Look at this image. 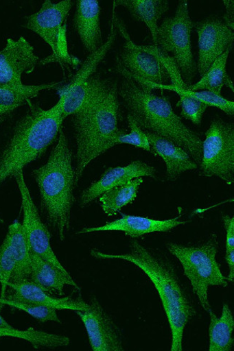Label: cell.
Returning a JSON list of instances; mask_svg holds the SVG:
<instances>
[{
    "mask_svg": "<svg viewBox=\"0 0 234 351\" xmlns=\"http://www.w3.org/2000/svg\"><path fill=\"white\" fill-rule=\"evenodd\" d=\"M89 310L75 311L80 317L94 351H122L123 338L121 330L100 304L98 300L91 299Z\"/></svg>",
    "mask_w": 234,
    "mask_h": 351,
    "instance_id": "cell-13",
    "label": "cell"
},
{
    "mask_svg": "<svg viewBox=\"0 0 234 351\" xmlns=\"http://www.w3.org/2000/svg\"><path fill=\"white\" fill-rule=\"evenodd\" d=\"M232 48L228 49L215 61L198 82L188 86L187 90H206L217 95H222V88L226 86L233 92V84L226 71L227 60Z\"/></svg>",
    "mask_w": 234,
    "mask_h": 351,
    "instance_id": "cell-25",
    "label": "cell"
},
{
    "mask_svg": "<svg viewBox=\"0 0 234 351\" xmlns=\"http://www.w3.org/2000/svg\"><path fill=\"white\" fill-rule=\"evenodd\" d=\"M222 221L226 230V252L234 250V217L222 214Z\"/></svg>",
    "mask_w": 234,
    "mask_h": 351,
    "instance_id": "cell-33",
    "label": "cell"
},
{
    "mask_svg": "<svg viewBox=\"0 0 234 351\" xmlns=\"http://www.w3.org/2000/svg\"><path fill=\"white\" fill-rule=\"evenodd\" d=\"M10 337L22 339L30 343L36 348H57L67 346L70 340L67 336L49 333L29 328L21 330L16 328H0V338Z\"/></svg>",
    "mask_w": 234,
    "mask_h": 351,
    "instance_id": "cell-28",
    "label": "cell"
},
{
    "mask_svg": "<svg viewBox=\"0 0 234 351\" xmlns=\"http://www.w3.org/2000/svg\"><path fill=\"white\" fill-rule=\"evenodd\" d=\"M8 287L12 291L5 298L12 301L47 306L56 311H85L90 307V304L85 302L80 295L77 298L72 296L62 298L50 296L31 280L9 282Z\"/></svg>",
    "mask_w": 234,
    "mask_h": 351,
    "instance_id": "cell-17",
    "label": "cell"
},
{
    "mask_svg": "<svg viewBox=\"0 0 234 351\" xmlns=\"http://www.w3.org/2000/svg\"><path fill=\"white\" fill-rule=\"evenodd\" d=\"M143 177L156 179V169L139 160L126 167L108 168L98 181L84 190L80 196V206L85 208L110 189Z\"/></svg>",
    "mask_w": 234,
    "mask_h": 351,
    "instance_id": "cell-15",
    "label": "cell"
},
{
    "mask_svg": "<svg viewBox=\"0 0 234 351\" xmlns=\"http://www.w3.org/2000/svg\"><path fill=\"white\" fill-rule=\"evenodd\" d=\"M18 109L16 107H5L0 106V127L7 121L9 117L14 110Z\"/></svg>",
    "mask_w": 234,
    "mask_h": 351,
    "instance_id": "cell-36",
    "label": "cell"
},
{
    "mask_svg": "<svg viewBox=\"0 0 234 351\" xmlns=\"http://www.w3.org/2000/svg\"><path fill=\"white\" fill-rule=\"evenodd\" d=\"M13 178L16 180L21 197L23 213L22 225L31 252L47 261L55 267L67 271L53 251L51 233L41 221L31 193L25 183L23 170L16 172Z\"/></svg>",
    "mask_w": 234,
    "mask_h": 351,
    "instance_id": "cell-11",
    "label": "cell"
},
{
    "mask_svg": "<svg viewBox=\"0 0 234 351\" xmlns=\"http://www.w3.org/2000/svg\"><path fill=\"white\" fill-rule=\"evenodd\" d=\"M107 80L100 74H93L84 80L71 82L61 93L64 97L63 120L77 114L89 105Z\"/></svg>",
    "mask_w": 234,
    "mask_h": 351,
    "instance_id": "cell-20",
    "label": "cell"
},
{
    "mask_svg": "<svg viewBox=\"0 0 234 351\" xmlns=\"http://www.w3.org/2000/svg\"><path fill=\"white\" fill-rule=\"evenodd\" d=\"M127 121L130 130V134L121 136L117 140L116 144H129L152 154L150 144L144 130L129 114H127Z\"/></svg>",
    "mask_w": 234,
    "mask_h": 351,
    "instance_id": "cell-32",
    "label": "cell"
},
{
    "mask_svg": "<svg viewBox=\"0 0 234 351\" xmlns=\"http://www.w3.org/2000/svg\"><path fill=\"white\" fill-rule=\"evenodd\" d=\"M11 243L16 265L10 282L30 280L32 274V255L23 225L14 221L8 228L6 235Z\"/></svg>",
    "mask_w": 234,
    "mask_h": 351,
    "instance_id": "cell-23",
    "label": "cell"
},
{
    "mask_svg": "<svg viewBox=\"0 0 234 351\" xmlns=\"http://www.w3.org/2000/svg\"><path fill=\"white\" fill-rule=\"evenodd\" d=\"M38 62L34 47L23 36L16 40L8 38L0 50V86L23 84L22 75L32 74Z\"/></svg>",
    "mask_w": 234,
    "mask_h": 351,
    "instance_id": "cell-14",
    "label": "cell"
},
{
    "mask_svg": "<svg viewBox=\"0 0 234 351\" xmlns=\"http://www.w3.org/2000/svg\"><path fill=\"white\" fill-rule=\"evenodd\" d=\"M16 261L9 238L6 236L0 246V285L2 287L0 298H5L8 285L11 280Z\"/></svg>",
    "mask_w": 234,
    "mask_h": 351,
    "instance_id": "cell-31",
    "label": "cell"
},
{
    "mask_svg": "<svg viewBox=\"0 0 234 351\" xmlns=\"http://www.w3.org/2000/svg\"><path fill=\"white\" fill-rule=\"evenodd\" d=\"M121 217L99 227L84 228L78 234L91 233L101 231H121L132 239H139L152 232H167L180 226L187 223L180 221V216L158 221L148 217L121 214Z\"/></svg>",
    "mask_w": 234,
    "mask_h": 351,
    "instance_id": "cell-16",
    "label": "cell"
},
{
    "mask_svg": "<svg viewBox=\"0 0 234 351\" xmlns=\"http://www.w3.org/2000/svg\"><path fill=\"white\" fill-rule=\"evenodd\" d=\"M2 305H9L13 308L20 310L30 315L41 323L46 322H56L58 324H62L58 317L56 310L47 306H43L32 303H24L8 300L6 298H0V306Z\"/></svg>",
    "mask_w": 234,
    "mask_h": 351,
    "instance_id": "cell-30",
    "label": "cell"
},
{
    "mask_svg": "<svg viewBox=\"0 0 234 351\" xmlns=\"http://www.w3.org/2000/svg\"><path fill=\"white\" fill-rule=\"evenodd\" d=\"M61 84L52 82L39 85L0 86V106L17 108L27 106L42 91L57 89Z\"/></svg>",
    "mask_w": 234,
    "mask_h": 351,
    "instance_id": "cell-27",
    "label": "cell"
},
{
    "mask_svg": "<svg viewBox=\"0 0 234 351\" xmlns=\"http://www.w3.org/2000/svg\"><path fill=\"white\" fill-rule=\"evenodd\" d=\"M144 132L149 140L152 154L162 158L166 164L168 181H176L182 173L198 168L193 158L179 145L151 132Z\"/></svg>",
    "mask_w": 234,
    "mask_h": 351,
    "instance_id": "cell-18",
    "label": "cell"
},
{
    "mask_svg": "<svg viewBox=\"0 0 234 351\" xmlns=\"http://www.w3.org/2000/svg\"><path fill=\"white\" fill-rule=\"evenodd\" d=\"M143 182L142 178H136L102 194L99 199L102 211L111 217L132 203L137 199L138 190Z\"/></svg>",
    "mask_w": 234,
    "mask_h": 351,
    "instance_id": "cell-26",
    "label": "cell"
},
{
    "mask_svg": "<svg viewBox=\"0 0 234 351\" xmlns=\"http://www.w3.org/2000/svg\"><path fill=\"white\" fill-rule=\"evenodd\" d=\"M117 70L122 76L119 94L128 114L146 131L163 136L185 150L199 166L202 141L196 132L183 123L174 112L169 99L143 89L128 74L118 60Z\"/></svg>",
    "mask_w": 234,
    "mask_h": 351,
    "instance_id": "cell-2",
    "label": "cell"
},
{
    "mask_svg": "<svg viewBox=\"0 0 234 351\" xmlns=\"http://www.w3.org/2000/svg\"><path fill=\"white\" fill-rule=\"evenodd\" d=\"M115 20L126 40L119 61L130 77L146 90H159L160 86L166 85L170 78L163 64L155 55L142 50L131 40L122 23L116 17Z\"/></svg>",
    "mask_w": 234,
    "mask_h": 351,
    "instance_id": "cell-10",
    "label": "cell"
},
{
    "mask_svg": "<svg viewBox=\"0 0 234 351\" xmlns=\"http://www.w3.org/2000/svg\"><path fill=\"white\" fill-rule=\"evenodd\" d=\"M167 247L181 263L194 293L197 295L203 310L209 312L211 308L209 300V287L228 286L226 277L223 275L215 258L218 252L217 236L212 234L206 243L197 246L168 243Z\"/></svg>",
    "mask_w": 234,
    "mask_h": 351,
    "instance_id": "cell-6",
    "label": "cell"
},
{
    "mask_svg": "<svg viewBox=\"0 0 234 351\" xmlns=\"http://www.w3.org/2000/svg\"><path fill=\"white\" fill-rule=\"evenodd\" d=\"M100 6L97 0H78L74 25L83 46L91 54L102 46Z\"/></svg>",
    "mask_w": 234,
    "mask_h": 351,
    "instance_id": "cell-19",
    "label": "cell"
},
{
    "mask_svg": "<svg viewBox=\"0 0 234 351\" xmlns=\"http://www.w3.org/2000/svg\"><path fill=\"white\" fill-rule=\"evenodd\" d=\"M119 84L108 80L96 97L73 115L76 140L75 183L95 158L116 145L126 134L119 128L121 104Z\"/></svg>",
    "mask_w": 234,
    "mask_h": 351,
    "instance_id": "cell-3",
    "label": "cell"
},
{
    "mask_svg": "<svg viewBox=\"0 0 234 351\" xmlns=\"http://www.w3.org/2000/svg\"><path fill=\"white\" fill-rule=\"evenodd\" d=\"M0 328H12L8 322L0 315Z\"/></svg>",
    "mask_w": 234,
    "mask_h": 351,
    "instance_id": "cell-37",
    "label": "cell"
},
{
    "mask_svg": "<svg viewBox=\"0 0 234 351\" xmlns=\"http://www.w3.org/2000/svg\"><path fill=\"white\" fill-rule=\"evenodd\" d=\"M194 28L198 36L197 71L202 77L215 61L233 47L234 32L224 21L215 17L194 22Z\"/></svg>",
    "mask_w": 234,
    "mask_h": 351,
    "instance_id": "cell-12",
    "label": "cell"
},
{
    "mask_svg": "<svg viewBox=\"0 0 234 351\" xmlns=\"http://www.w3.org/2000/svg\"><path fill=\"white\" fill-rule=\"evenodd\" d=\"M209 313L211 319L209 351L231 350L234 343L233 337L234 319L229 306L227 304H224L220 317H217L212 308L209 311Z\"/></svg>",
    "mask_w": 234,
    "mask_h": 351,
    "instance_id": "cell-24",
    "label": "cell"
},
{
    "mask_svg": "<svg viewBox=\"0 0 234 351\" xmlns=\"http://www.w3.org/2000/svg\"><path fill=\"white\" fill-rule=\"evenodd\" d=\"M32 274L30 280L48 294L62 296L65 286H71L80 291V288L68 271L51 265L47 261L31 252Z\"/></svg>",
    "mask_w": 234,
    "mask_h": 351,
    "instance_id": "cell-21",
    "label": "cell"
},
{
    "mask_svg": "<svg viewBox=\"0 0 234 351\" xmlns=\"http://www.w3.org/2000/svg\"><path fill=\"white\" fill-rule=\"evenodd\" d=\"M3 223H4L3 219L1 217H0V225L3 224Z\"/></svg>",
    "mask_w": 234,
    "mask_h": 351,
    "instance_id": "cell-38",
    "label": "cell"
},
{
    "mask_svg": "<svg viewBox=\"0 0 234 351\" xmlns=\"http://www.w3.org/2000/svg\"><path fill=\"white\" fill-rule=\"evenodd\" d=\"M64 97L49 110L32 101L0 152V186L45 154L62 128Z\"/></svg>",
    "mask_w": 234,
    "mask_h": 351,
    "instance_id": "cell-4",
    "label": "cell"
},
{
    "mask_svg": "<svg viewBox=\"0 0 234 351\" xmlns=\"http://www.w3.org/2000/svg\"><path fill=\"white\" fill-rule=\"evenodd\" d=\"M194 28V22L189 16L187 1L181 0L174 16L165 18L157 32L156 47L167 53H172L187 86L193 84L197 73L192 48Z\"/></svg>",
    "mask_w": 234,
    "mask_h": 351,
    "instance_id": "cell-8",
    "label": "cell"
},
{
    "mask_svg": "<svg viewBox=\"0 0 234 351\" xmlns=\"http://www.w3.org/2000/svg\"><path fill=\"white\" fill-rule=\"evenodd\" d=\"M72 5L71 0L57 3L46 0L37 12L25 18L23 27L39 36L51 49V55L40 61V65L56 63L64 69L77 67L81 63L68 49L67 19Z\"/></svg>",
    "mask_w": 234,
    "mask_h": 351,
    "instance_id": "cell-7",
    "label": "cell"
},
{
    "mask_svg": "<svg viewBox=\"0 0 234 351\" xmlns=\"http://www.w3.org/2000/svg\"><path fill=\"white\" fill-rule=\"evenodd\" d=\"M159 90H168L176 93L180 97L178 106L182 108L181 116L196 125L202 123V116L209 107L207 104L189 94L187 89H178L170 85H162Z\"/></svg>",
    "mask_w": 234,
    "mask_h": 351,
    "instance_id": "cell-29",
    "label": "cell"
},
{
    "mask_svg": "<svg viewBox=\"0 0 234 351\" xmlns=\"http://www.w3.org/2000/svg\"><path fill=\"white\" fill-rule=\"evenodd\" d=\"M226 12L224 14V22L227 26L234 30V1L226 0L224 1Z\"/></svg>",
    "mask_w": 234,
    "mask_h": 351,
    "instance_id": "cell-34",
    "label": "cell"
},
{
    "mask_svg": "<svg viewBox=\"0 0 234 351\" xmlns=\"http://www.w3.org/2000/svg\"><path fill=\"white\" fill-rule=\"evenodd\" d=\"M199 174L217 178L227 184L234 182V125L214 119L202 144Z\"/></svg>",
    "mask_w": 234,
    "mask_h": 351,
    "instance_id": "cell-9",
    "label": "cell"
},
{
    "mask_svg": "<svg viewBox=\"0 0 234 351\" xmlns=\"http://www.w3.org/2000/svg\"><path fill=\"white\" fill-rule=\"evenodd\" d=\"M225 260L227 263L229 269V276L226 280L229 282L234 281V250L226 252Z\"/></svg>",
    "mask_w": 234,
    "mask_h": 351,
    "instance_id": "cell-35",
    "label": "cell"
},
{
    "mask_svg": "<svg viewBox=\"0 0 234 351\" xmlns=\"http://www.w3.org/2000/svg\"><path fill=\"white\" fill-rule=\"evenodd\" d=\"M72 158L62 128L47 162L32 171L39 189L42 211L49 226L62 241L70 230L72 208L75 202L74 190L77 184Z\"/></svg>",
    "mask_w": 234,
    "mask_h": 351,
    "instance_id": "cell-5",
    "label": "cell"
},
{
    "mask_svg": "<svg viewBox=\"0 0 234 351\" xmlns=\"http://www.w3.org/2000/svg\"><path fill=\"white\" fill-rule=\"evenodd\" d=\"M129 247V252L123 254H106L97 250H92L91 254L97 259H121L134 263L149 276L167 317L172 332L171 350L183 351L185 327L197 315L189 287L166 256L137 240L131 241Z\"/></svg>",
    "mask_w": 234,
    "mask_h": 351,
    "instance_id": "cell-1",
    "label": "cell"
},
{
    "mask_svg": "<svg viewBox=\"0 0 234 351\" xmlns=\"http://www.w3.org/2000/svg\"><path fill=\"white\" fill-rule=\"evenodd\" d=\"M113 6L126 8L131 17L150 29L154 46L157 44L158 21L169 10L167 0H116Z\"/></svg>",
    "mask_w": 234,
    "mask_h": 351,
    "instance_id": "cell-22",
    "label": "cell"
}]
</instances>
